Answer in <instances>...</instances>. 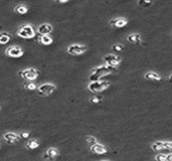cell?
<instances>
[{
    "label": "cell",
    "instance_id": "obj_1",
    "mask_svg": "<svg viewBox=\"0 0 172 161\" xmlns=\"http://www.w3.org/2000/svg\"><path fill=\"white\" fill-rule=\"evenodd\" d=\"M116 71H117V68H113V66H107V65L98 66V68H95V69L92 70V75L90 76L91 83L92 82H98V80H100V79H101L102 77H104V76L112 74Z\"/></svg>",
    "mask_w": 172,
    "mask_h": 161
},
{
    "label": "cell",
    "instance_id": "obj_2",
    "mask_svg": "<svg viewBox=\"0 0 172 161\" xmlns=\"http://www.w3.org/2000/svg\"><path fill=\"white\" fill-rule=\"evenodd\" d=\"M17 35L22 38H26V39H30L35 37V30L33 28V26H31L29 24H24L20 26L17 30Z\"/></svg>",
    "mask_w": 172,
    "mask_h": 161
},
{
    "label": "cell",
    "instance_id": "obj_3",
    "mask_svg": "<svg viewBox=\"0 0 172 161\" xmlns=\"http://www.w3.org/2000/svg\"><path fill=\"white\" fill-rule=\"evenodd\" d=\"M110 86V82L108 80H98V82H92L89 84V90L93 93H100L105 91Z\"/></svg>",
    "mask_w": 172,
    "mask_h": 161
},
{
    "label": "cell",
    "instance_id": "obj_4",
    "mask_svg": "<svg viewBox=\"0 0 172 161\" xmlns=\"http://www.w3.org/2000/svg\"><path fill=\"white\" fill-rule=\"evenodd\" d=\"M18 75H19V77H21L22 79L26 80L27 82H32V80H34L38 77L39 71L37 70L31 68V69H26L23 71H20L19 73H18Z\"/></svg>",
    "mask_w": 172,
    "mask_h": 161
},
{
    "label": "cell",
    "instance_id": "obj_5",
    "mask_svg": "<svg viewBox=\"0 0 172 161\" xmlns=\"http://www.w3.org/2000/svg\"><path fill=\"white\" fill-rule=\"evenodd\" d=\"M56 90V86L52 84H42L37 88V92L40 96H48Z\"/></svg>",
    "mask_w": 172,
    "mask_h": 161
},
{
    "label": "cell",
    "instance_id": "obj_6",
    "mask_svg": "<svg viewBox=\"0 0 172 161\" xmlns=\"http://www.w3.org/2000/svg\"><path fill=\"white\" fill-rule=\"evenodd\" d=\"M5 53L6 56L13 57V59H18V57H21L23 56L24 51L20 46H10L6 50Z\"/></svg>",
    "mask_w": 172,
    "mask_h": 161
},
{
    "label": "cell",
    "instance_id": "obj_7",
    "mask_svg": "<svg viewBox=\"0 0 172 161\" xmlns=\"http://www.w3.org/2000/svg\"><path fill=\"white\" fill-rule=\"evenodd\" d=\"M87 51V46H80V44H72L67 48V52L72 56H80Z\"/></svg>",
    "mask_w": 172,
    "mask_h": 161
},
{
    "label": "cell",
    "instance_id": "obj_8",
    "mask_svg": "<svg viewBox=\"0 0 172 161\" xmlns=\"http://www.w3.org/2000/svg\"><path fill=\"white\" fill-rule=\"evenodd\" d=\"M104 61H105L107 66H113V68H117V66L119 65V62L121 61V57L117 56H113V55H108L104 57Z\"/></svg>",
    "mask_w": 172,
    "mask_h": 161
},
{
    "label": "cell",
    "instance_id": "obj_9",
    "mask_svg": "<svg viewBox=\"0 0 172 161\" xmlns=\"http://www.w3.org/2000/svg\"><path fill=\"white\" fill-rule=\"evenodd\" d=\"M52 31V26L48 23H42L38 26L37 28V32L40 34V35H49Z\"/></svg>",
    "mask_w": 172,
    "mask_h": 161
},
{
    "label": "cell",
    "instance_id": "obj_10",
    "mask_svg": "<svg viewBox=\"0 0 172 161\" xmlns=\"http://www.w3.org/2000/svg\"><path fill=\"white\" fill-rule=\"evenodd\" d=\"M3 138H4V140L7 141L8 143H10V144H14V143H16L18 140H19V136L16 135V134H14V133H12V132L5 133L3 135Z\"/></svg>",
    "mask_w": 172,
    "mask_h": 161
},
{
    "label": "cell",
    "instance_id": "obj_11",
    "mask_svg": "<svg viewBox=\"0 0 172 161\" xmlns=\"http://www.w3.org/2000/svg\"><path fill=\"white\" fill-rule=\"evenodd\" d=\"M91 151H92L93 153H96V154H105L107 152V149L104 145L96 143V144L92 145V147H91Z\"/></svg>",
    "mask_w": 172,
    "mask_h": 161
},
{
    "label": "cell",
    "instance_id": "obj_12",
    "mask_svg": "<svg viewBox=\"0 0 172 161\" xmlns=\"http://www.w3.org/2000/svg\"><path fill=\"white\" fill-rule=\"evenodd\" d=\"M110 24L112 26L117 28H121V27H124V26L127 25V20L123 19V18H119V19H113L110 21Z\"/></svg>",
    "mask_w": 172,
    "mask_h": 161
},
{
    "label": "cell",
    "instance_id": "obj_13",
    "mask_svg": "<svg viewBox=\"0 0 172 161\" xmlns=\"http://www.w3.org/2000/svg\"><path fill=\"white\" fill-rule=\"evenodd\" d=\"M58 155V151L56 148H51L47 151V153L44 154V158L48 160H53L54 158Z\"/></svg>",
    "mask_w": 172,
    "mask_h": 161
},
{
    "label": "cell",
    "instance_id": "obj_14",
    "mask_svg": "<svg viewBox=\"0 0 172 161\" xmlns=\"http://www.w3.org/2000/svg\"><path fill=\"white\" fill-rule=\"evenodd\" d=\"M127 40L131 43L140 44L141 43V37H140V34L138 33H133V34H130L129 37H127Z\"/></svg>",
    "mask_w": 172,
    "mask_h": 161
},
{
    "label": "cell",
    "instance_id": "obj_15",
    "mask_svg": "<svg viewBox=\"0 0 172 161\" xmlns=\"http://www.w3.org/2000/svg\"><path fill=\"white\" fill-rule=\"evenodd\" d=\"M38 40L40 43L43 44V46H49V44H52L53 41L52 38L49 37V35H40Z\"/></svg>",
    "mask_w": 172,
    "mask_h": 161
},
{
    "label": "cell",
    "instance_id": "obj_16",
    "mask_svg": "<svg viewBox=\"0 0 172 161\" xmlns=\"http://www.w3.org/2000/svg\"><path fill=\"white\" fill-rule=\"evenodd\" d=\"M11 35L6 32H1L0 33V44H6L10 41Z\"/></svg>",
    "mask_w": 172,
    "mask_h": 161
},
{
    "label": "cell",
    "instance_id": "obj_17",
    "mask_svg": "<svg viewBox=\"0 0 172 161\" xmlns=\"http://www.w3.org/2000/svg\"><path fill=\"white\" fill-rule=\"evenodd\" d=\"M144 77H145V79L150 80H161L160 76L155 74V73H153V71H149V73L145 74Z\"/></svg>",
    "mask_w": 172,
    "mask_h": 161
},
{
    "label": "cell",
    "instance_id": "obj_18",
    "mask_svg": "<svg viewBox=\"0 0 172 161\" xmlns=\"http://www.w3.org/2000/svg\"><path fill=\"white\" fill-rule=\"evenodd\" d=\"M14 11L18 13V14H25V13H27V11H28V8L25 5H23V4H19V5H17L14 8Z\"/></svg>",
    "mask_w": 172,
    "mask_h": 161
},
{
    "label": "cell",
    "instance_id": "obj_19",
    "mask_svg": "<svg viewBox=\"0 0 172 161\" xmlns=\"http://www.w3.org/2000/svg\"><path fill=\"white\" fill-rule=\"evenodd\" d=\"M152 149L154 151H161L163 149H165V146H164V142L162 141H157L155 143L152 144Z\"/></svg>",
    "mask_w": 172,
    "mask_h": 161
},
{
    "label": "cell",
    "instance_id": "obj_20",
    "mask_svg": "<svg viewBox=\"0 0 172 161\" xmlns=\"http://www.w3.org/2000/svg\"><path fill=\"white\" fill-rule=\"evenodd\" d=\"M39 146V143L36 141V140H30L28 143L26 144V148H28L30 150H33V149H36L37 147Z\"/></svg>",
    "mask_w": 172,
    "mask_h": 161
},
{
    "label": "cell",
    "instance_id": "obj_21",
    "mask_svg": "<svg viewBox=\"0 0 172 161\" xmlns=\"http://www.w3.org/2000/svg\"><path fill=\"white\" fill-rule=\"evenodd\" d=\"M24 88L27 89V90H29V91H34L36 90V85L32 82H25L24 83Z\"/></svg>",
    "mask_w": 172,
    "mask_h": 161
},
{
    "label": "cell",
    "instance_id": "obj_22",
    "mask_svg": "<svg viewBox=\"0 0 172 161\" xmlns=\"http://www.w3.org/2000/svg\"><path fill=\"white\" fill-rule=\"evenodd\" d=\"M103 100V97L102 96H97V97H94V98H92L90 101H91V103H93V104H98V103H100Z\"/></svg>",
    "mask_w": 172,
    "mask_h": 161
},
{
    "label": "cell",
    "instance_id": "obj_23",
    "mask_svg": "<svg viewBox=\"0 0 172 161\" xmlns=\"http://www.w3.org/2000/svg\"><path fill=\"white\" fill-rule=\"evenodd\" d=\"M87 142L89 143L90 145H94L97 143V139L94 136H88L87 137Z\"/></svg>",
    "mask_w": 172,
    "mask_h": 161
},
{
    "label": "cell",
    "instance_id": "obj_24",
    "mask_svg": "<svg viewBox=\"0 0 172 161\" xmlns=\"http://www.w3.org/2000/svg\"><path fill=\"white\" fill-rule=\"evenodd\" d=\"M156 161H166V155L164 154H158L155 157Z\"/></svg>",
    "mask_w": 172,
    "mask_h": 161
},
{
    "label": "cell",
    "instance_id": "obj_25",
    "mask_svg": "<svg viewBox=\"0 0 172 161\" xmlns=\"http://www.w3.org/2000/svg\"><path fill=\"white\" fill-rule=\"evenodd\" d=\"M113 50L115 51H123V46H120V44H114V46H113Z\"/></svg>",
    "mask_w": 172,
    "mask_h": 161
},
{
    "label": "cell",
    "instance_id": "obj_26",
    "mask_svg": "<svg viewBox=\"0 0 172 161\" xmlns=\"http://www.w3.org/2000/svg\"><path fill=\"white\" fill-rule=\"evenodd\" d=\"M152 4V1H143V0H141V1H139V5L141 6H148V5H151Z\"/></svg>",
    "mask_w": 172,
    "mask_h": 161
},
{
    "label": "cell",
    "instance_id": "obj_27",
    "mask_svg": "<svg viewBox=\"0 0 172 161\" xmlns=\"http://www.w3.org/2000/svg\"><path fill=\"white\" fill-rule=\"evenodd\" d=\"M18 136H19V138H22V139H26V138L29 137V133L28 132H22Z\"/></svg>",
    "mask_w": 172,
    "mask_h": 161
},
{
    "label": "cell",
    "instance_id": "obj_28",
    "mask_svg": "<svg viewBox=\"0 0 172 161\" xmlns=\"http://www.w3.org/2000/svg\"><path fill=\"white\" fill-rule=\"evenodd\" d=\"M164 146H165V149L172 151V142H164Z\"/></svg>",
    "mask_w": 172,
    "mask_h": 161
},
{
    "label": "cell",
    "instance_id": "obj_29",
    "mask_svg": "<svg viewBox=\"0 0 172 161\" xmlns=\"http://www.w3.org/2000/svg\"><path fill=\"white\" fill-rule=\"evenodd\" d=\"M166 161H172V154L166 155Z\"/></svg>",
    "mask_w": 172,
    "mask_h": 161
},
{
    "label": "cell",
    "instance_id": "obj_30",
    "mask_svg": "<svg viewBox=\"0 0 172 161\" xmlns=\"http://www.w3.org/2000/svg\"><path fill=\"white\" fill-rule=\"evenodd\" d=\"M169 80H170V82L172 83V75L170 76V77H169Z\"/></svg>",
    "mask_w": 172,
    "mask_h": 161
},
{
    "label": "cell",
    "instance_id": "obj_31",
    "mask_svg": "<svg viewBox=\"0 0 172 161\" xmlns=\"http://www.w3.org/2000/svg\"><path fill=\"white\" fill-rule=\"evenodd\" d=\"M103 161H108V160H103Z\"/></svg>",
    "mask_w": 172,
    "mask_h": 161
}]
</instances>
